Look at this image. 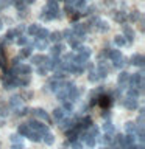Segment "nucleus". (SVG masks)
Masks as SVG:
<instances>
[{
	"mask_svg": "<svg viewBox=\"0 0 145 149\" xmlns=\"http://www.w3.org/2000/svg\"><path fill=\"white\" fill-rule=\"evenodd\" d=\"M14 42H16L17 45H22V47H23V45H27V42H28V39H27V37H23L22 34H19V36L16 37V40H14Z\"/></svg>",
	"mask_w": 145,
	"mask_h": 149,
	"instance_id": "58836bf2",
	"label": "nucleus"
},
{
	"mask_svg": "<svg viewBox=\"0 0 145 149\" xmlns=\"http://www.w3.org/2000/svg\"><path fill=\"white\" fill-rule=\"evenodd\" d=\"M2 26H3V23H2V20H0V30H2Z\"/></svg>",
	"mask_w": 145,
	"mask_h": 149,
	"instance_id": "603ef678",
	"label": "nucleus"
},
{
	"mask_svg": "<svg viewBox=\"0 0 145 149\" xmlns=\"http://www.w3.org/2000/svg\"><path fill=\"white\" fill-rule=\"evenodd\" d=\"M128 78H130V73L128 72H120L119 78H117V81H119V88H126L128 86Z\"/></svg>",
	"mask_w": 145,
	"mask_h": 149,
	"instance_id": "1a4fd4ad",
	"label": "nucleus"
},
{
	"mask_svg": "<svg viewBox=\"0 0 145 149\" xmlns=\"http://www.w3.org/2000/svg\"><path fill=\"white\" fill-rule=\"evenodd\" d=\"M114 44L117 45V47H123V45H126V44H128V42H126V39H125V37H123V34H119V36H115L114 37Z\"/></svg>",
	"mask_w": 145,
	"mask_h": 149,
	"instance_id": "473e14b6",
	"label": "nucleus"
},
{
	"mask_svg": "<svg viewBox=\"0 0 145 149\" xmlns=\"http://www.w3.org/2000/svg\"><path fill=\"white\" fill-rule=\"evenodd\" d=\"M97 104L101 109H109L112 104V96H109L108 93H98L97 95Z\"/></svg>",
	"mask_w": 145,
	"mask_h": 149,
	"instance_id": "7ed1b4c3",
	"label": "nucleus"
},
{
	"mask_svg": "<svg viewBox=\"0 0 145 149\" xmlns=\"http://www.w3.org/2000/svg\"><path fill=\"white\" fill-rule=\"evenodd\" d=\"M0 67H2L3 70H8V67H6V59H5V53L0 54Z\"/></svg>",
	"mask_w": 145,
	"mask_h": 149,
	"instance_id": "37998d69",
	"label": "nucleus"
},
{
	"mask_svg": "<svg viewBox=\"0 0 145 149\" xmlns=\"http://www.w3.org/2000/svg\"><path fill=\"white\" fill-rule=\"evenodd\" d=\"M47 39H50L51 42H61V39H63V34H61V31H53V33H50L49 37Z\"/></svg>",
	"mask_w": 145,
	"mask_h": 149,
	"instance_id": "b1692460",
	"label": "nucleus"
},
{
	"mask_svg": "<svg viewBox=\"0 0 145 149\" xmlns=\"http://www.w3.org/2000/svg\"><path fill=\"white\" fill-rule=\"evenodd\" d=\"M25 30H27V28H25V25H19V26H17V28H16V30H14V31H16L17 34H22V33L25 31Z\"/></svg>",
	"mask_w": 145,
	"mask_h": 149,
	"instance_id": "49530a36",
	"label": "nucleus"
},
{
	"mask_svg": "<svg viewBox=\"0 0 145 149\" xmlns=\"http://www.w3.org/2000/svg\"><path fill=\"white\" fill-rule=\"evenodd\" d=\"M3 84H5V88H14L17 87L16 84V76H11V74H6L3 79Z\"/></svg>",
	"mask_w": 145,
	"mask_h": 149,
	"instance_id": "2eb2a0df",
	"label": "nucleus"
},
{
	"mask_svg": "<svg viewBox=\"0 0 145 149\" xmlns=\"http://www.w3.org/2000/svg\"><path fill=\"white\" fill-rule=\"evenodd\" d=\"M112 140H114V134L105 132V135H103V138H101V141L105 143V144H108V146H111V144H112Z\"/></svg>",
	"mask_w": 145,
	"mask_h": 149,
	"instance_id": "2f4dec72",
	"label": "nucleus"
},
{
	"mask_svg": "<svg viewBox=\"0 0 145 149\" xmlns=\"http://www.w3.org/2000/svg\"><path fill=\"white\" fill-rule=\"evenodd\" d=\"M30 56H31V48L23 45V48H20V53H19V58L25 59V58H30Z\"/></svg>",
	"mask_w": 145,
	"mask_h": 149,
	"instance_id": "bb28decb",
	"label": "nucleus"
},
{
	"mask_svg": "<svg viewBox=\"0 0 145 149\" xmlns=\"http://www.w3.org/2000/svg\"><path fill=\"white\" fill-rule=\"evenodd\" d=\"M87 25L91 28H95V31H100V33H105V31L109 30V25H108L105 20H101L100 17H92Z\"/></svg>",
	"mask_w": 145,
	"mask_h": 149,
	"instance_id": "f03ea898",
	"label": "nucleus"
},
{
	"mask_svg": "<svg viewBox=\"0 0 145 149\" xmlns=\"http://www.w3.org/2000/svg\"><path fill=\"white\" fill-rule=\"evenodd\" d=\"M33 2H34V0H25V3L28 5V3H33Z\"/></svg>",
	"mask_w": 145,
	"mask_h": 149,
	"instance_id": "09e8293b",
	"label": "nucleus"
},
{
	"mask_svg": "<svg viewBox=\"0 0 145 149\" xmlns=\"http://www.w3.org/2000/svg\"><path fill=\"white\" fill-rule=\"evenodd\" d=\"M49 34H50V31L47 30V28H41V26H39V30H37V33H36V36H34V37H41V39H47V37H49Z\"/></svg>",
	"mask_w": 145,
	"mask_h": 149,
	"instance_id": "c85d7f7f",
	"label": "nucleus"
},
{
	"mask_svg": "<svg viewBox=\"0 0 145 149\" xmlns=\"http://www.w3.org/2000/svg\"><path fill=\"white\" fill-rule=\"evenodd\" d=\"M9 138H11V141H13V143H22V137H20L19 134H13Z\"/></svg>",
	"mask_w": 145,
	"mask_h": 149,
	"instance_id": "c03bdc74",
	"label": "nucleus"
},
{
	"mask_svg": "<svg viewBox=\"0 0 145 149\" xmlns=\"http://www.w3.org/2000/svg\"><path fill=\"white\" fill-rule=\"evenodd\" d=\"M126 96H130V98H134V100H139V96H140V92H139V88L130 87L128 90H126Z\"/></svg>",
	"mask_w": 145,
	"mask_h": 149,
	"instance_id": "4be33fe9",
	"label": "nucleus"
},
{
	"mask_svg": "<svg viewBox=\"0 0 145 149\" xmlns=\"http://www.w3.org/2000/svg\"><path fill=\"white\" fill-rule=\"evenodd\" d=\"M37 30H39V25H36V23H33V25H30V26L27 28L28 34H30V36H33V37L36 36V33H37Z\"/></svg>",
	"mask_w": 145,
	"mask_h": 149,
	"instance_id": "e433bc0d",
	"label": "nucleus"
},
{
	"mask_svg": "<svg viewBox=\"0 0 145 149\" xmlns=\"http://www.w3.org/2000/svg\"><path fill=\"white\" fill-rule=\"evenodd\" d=\"M28 126H30V129L39 132L41 135L45 134V132H49V124H44V123H41V121H36L34 120V121H31V123H28Z\"/></svg>",
	"mask_w": 145,
	"mask_h": 149,
	"instance_id": "39448f33",
	"label": "nucleus"
},
{
	"mask_svg": "<svg viewBox=\"0 0 145 149\" xmlns=\"http://www.w3.org/2000/svg\"><path fill=\"white\" fill-rule=\"evenodd\" d=\"M100 149H111V148H109V146H108V148H106V146H103V148H100Z\"/></svg>",
	"mask_w": 145,
	"mask_h": 149,
	"instance_id": "3c124183",
	"label": "nucleus"
},
{
	"mask_svg": "<svg viewBox=\"0 0 145 149\" xmlns=\"http://www.w3.org/2000/svg\"><path fill=\"white\" fill-rule=\"evenodd\" d=\"M123 25V37L126 39V42H133L134 40V31H133V28L128 26V25H125V23H122Z\"/></svg>",
	"mask_w": 145,
	"mask_h": 149,
	"instance_id": "f8f14e48",
	"label": "nucleus"
},
{
	"mask_svg": "<svg viewBox=\"0 0 145 149\" xmlns=\"http://www.w3.org/2000/svg\"><path fill=\"white\" fill-rule=\"evenodd\" d=\"M63 50H64V45L59 44V42H56V44L50 48V56H53V58H59V56L63 54Z\"/></svg>",
	"mask_w": 145,
	"mask_h": 149,
	"instance_id": "9d476101",
	"label": "nucleus"
},
{
	"mask_svg": "<svg viewBox=\"0 0 145 149\" xmlns=\"http://www.w3.org/2000/svg\"><path fill=\"white\" fill-rule=\"evenodd\" d=\"M9 3H13L16 6L17 11H22V9H27V3L25 0H9Z\"/></svg>",
	"mask_w": 145,
	"mask_h": 149,
	"instance_id": "412c9836",
	"label": "nucleus"
},
{
	"mask_svg": "<svg viewBox=\"0 0 145 149\" xmlns=\"http://www.w3.org/2000/svg\"><path fill=\"white\" fill-rule=\"evenodd\" d=\"M103 130L108 132V134H114V124L111 123V120L105 121V124H103Z\"/></svg>",
	"mask_w": 145,
	"mask_h": 149,
	"instance_id": "72a5a7b5",
	"label": "nucleus"
},
{
	"mask_svg": "<svg viewBox=\"0 0 145 149\" xmlns=\"http://www.w3.org/2000/svg\"><path fill=\"white\" fill-rule=\"evenodd\" d=\"M123 143H125V148H131V146L136 143V135H134V134H126V135H123Z\"/></svg>",
	"mask_w": 145,
	"mask_h": 149,
	"instance_id": "a211bd4d",
	"label": "nucleus"
},
{
	"mask_svg": "<svg viewBox=\"0 0 145 149\" xmlns=\"http://www.w3.org/2000/svg\"><path fill=\"white\" fill-rule=\"evenodd\" d=\"M33 47H34L36 50H47V47H49V40H47V39H41V37H34V39H33Z\"/></svg>",
	"mask_w": 145,
	"mask_h": 149,
	"instance_id": "6e6552de",
	"label": "nucleus"
},
{
	"mask_svg": "<svg viewBox=\"0 0 145 149\" xmlns=\"http://www.w3.org/2000/svg\"><path fill=\"white\" fill-rule=\"evenodd\" d=\"M126 19H128V20H131V22H137L139 19H140V13L137 11V9H134V11H131L128 16H126Z\"/></svg>",
	"mask_w": 145,
	"mask_h": 149,
	"instance_id": "7c9ffc66",
	"label": "nucleus"
},
{
	"mask_svg": "<svg viewBox=\"0 0 145 149\" xmlns=\"http://www.w3.org/2000/svg\"><path fill=\"white\" fill-rule=\"evenodd\" d=\"M128 86L130 87H134V88H142L144 87V73L139 72V73H133L130 74L128 78Z\"/></svg>",
	"mask_w": 145,
	"mask_h": 149,
	"instance_id": "f257e3e1",
	"label": "nucleus"
},
{
	"mask_svg": "<svg viewBox=\"0 0 145 149\" xmlns=\"http://www.w3.org/2000/svg\"><path fill=\"white\" fill-rule=\"evenodd\" d=\"M14 70H16V73H23V74H30L31 73V67L28 64H16L14 65Z\"/></svg>",
	"mask_w": 145,
	"mask_h": 149,
	"instance_id": "ddd939ff",
	"label": "nucleus"
},
{
	"mask_svg": "<svg viewBox=\"0 0 145 149\" xmlns=\"http://www.w3.org/2000/svg\"><path fill=\"white\" fill-rule=\"evenodd\" d=\"M64 116H65V112L63 110V107H58V109L53 110V120L59 121V120H63Z\"/></svg>",
	"mask_w": 145,
	"mask_h": 149,
	"instance_id": "393cba45",
	"label": "nucleus"
},
{
	"mask_svg": "<svg viewBox=\"0 0 145 149\" xmlns=\"http://www.w3.org/2000/svg\"><path fill=\"white\" fill-rule=\"evenodd\" d=\"M63 110L65 112V113H72V110H73V104H72V101H69V100L63 101Z\"/></svg>",
	"mask_w": 145,
	"mask_h": 149,
	"instance_id": "c756f323",
	"label": "nucleus"
},
{
	"mask_svg": "<svg viewBox=\"0 0 145 149\" xmlns=\"http://www.w3.org/2000/svg\"><path fill=\"white\" fill-rule=\"evenodd\" d=\"M56 2H61V0H56ZM64 2H65V0H64Z\"/></svg>",
	"mask_w": 145,
	"mask_h": 149,
	"instance_id": "864d4df0",
	"label": "nucleus"
},
{
	"mask_svg": "<svg viewBox=\"0 0 145 149\" xmlns=\"http://www.w3.org/2000/svg\"><path fill=\"white\" fill-rule=\"evenodd\" d=\"M22 98L23 101H28V100H31L33 98V92H30V90H20V95H19Z\"/></svg>",
	"mask_w": 145,
	"mask_h": 149,
	"instance_id": "c9c22d12",
	"label": "nucleus"
},
{
	"mask_svg": "<svg viewBox=\"0 0 145 149\" xmlns=\"http://www.w3.org/2000/svg\"><path fill=\"white\" fill-rule=\"evenodd\" d=\"M30 81H31L30 74H23V73L16 74V84H17V87H27L28 84H30Z\"/></svg>",
	"mask_w": 145,
	"mask_h": 149,
	"instance_id": "423d86ee",
	"label": "nucleus"
},
{
	"mask_svg": "<svg viewBox=\"0 0 145 149\" xmlns=\"http://www.w3.org/2000/svg\"><path fill=\"white\" fill-rule=\"evenodd\" d=\"M98 79H100V76H98L97 70H95V68L89 70V81H91V82H97Z\"/></svg>",
	"mask_w": 145,
	"mask_h": 149,
	"instance_id": "f704fd0d",
	"label": "nucleus"
},
{
	"mask_svg": "<svg viewBox=\"0 0 145 149\" xmlns=\"http://www.w3.org/2000/svg\"><path fill=\"white\" fill-rule=\"evenodd\" d=\"M112 17H114V20L119 22V23L126 22V13H123V11H112Z\"/></svg>",
	"mask_w": 145,
	"mask_h": 149,
	"instance_id": "dca6fc26",
	"label": "nucleus"
},
{
	"mask_svg": "<svg viewBox=\"0 0 145 149\" xmlns=\"http://www.w3.org/2000/svg\"><path fill=\"white\" fill-rule=\"evenodd\" d=\"M144 62H145L144 56H142V54H139V53L133 54V56H131V59H130V64L136 65V67H144Z\"/></svg>",
	"mask_w": 145,
	"mask_h": 149,
	"instance_id": "9b49d317",
	"label": "nucleus"
},
{
	"mask_svg": "<svg viewBox=\"0 0 145 149\" xmlns=\"http://www.w3.org/2000/svg\"><path fill=\"white\" fill-rule=\"evenodd\" d=\"M30 132V126L28 124H19L17 127V134L20 135V137H27V134Z\"/></svg>",
	"mask_w": 145,
	"mask_h": 149,
	"instance_id": "a878e982",
	"label": "nucleus"
},
{
	"mask_svg": "<svg viewBox=\"0 0 145 149\" xmlns=\"http://www.w3.org/2000/svg\"><path fill=\"white\" fill-rule=\"evenodd\" d=\"M122 104H123L125 109H128V110H136V109H139V104H137V100H134V98H130V96H126L123 101H122Z\"/></svg>",
	"mask_w": 145,
	"mask_h": 149,
	"instance_id": "0eeeda50",
	"label": "nucleus"
},
{
	"mask_svg": "<svg viewBox=\"0 0 145 149\" xmlns=\"http://www.w3.org/2000/svg\"><path fill=\"white\" fill-rule=\"evenodd\" d=\"M2 53H5V51H3V47L0 45V54H2Z\"/></svg>",
	"mask_w": 145,
	"mask_h": 149,
	"instance_id": "8fccbe9b",
	"label": "nucleus"
},
{
	"mask_svg": "<svg viewBox=\"0 0 145 149\" xmlns=\"http://www.w3.org/2000/svg\"><path fill=\"white\" fill-rule=\"evenodd\" d=\"M44 58H45L44 54H34V56L31 54V56H30L33 65H42V62H44Z\"/></svg>",
	"mask_w": 145,
	"mask_h": 149,
	"instance_id": "5701e85b",
	"label": "nucleus"
},
{
	"mask_svg": "<svg viewBox=\"0 0 145 149\" xmlns=\"http://www.w3.org/2000/svg\"><path fill=\"white\" fill-rule=\"evenodd\" d=\"M80 17H81V13H75V11H73L72 14H69V19H70L72 22H77Z\"/></svg>",
	"mask_w": 145,
	"mask_h": 149,
	"instance_id": "79ce46f5",
	"label": "nucleus"
},
{
	"mask_svg": "<svg viewBox=\"0 0 145 149\" xmlns=\"http://www.w3.org/2000/svg\"><path fill=\"white\" fill-rule=\"evenodd\" d=\"M30 112H31V115L34 116V118H39L41 121H44L45 124H51V118H50V115L47 113V112H45L44 109H39V107H37V109H31Z\"/></svg>",
	"mask_w": 145,
	"mask_h": 149,
	"instance_id": "20e7f679",
	"label": "nucleus"
},
{
	"mask_svg": "<svg viewBox=\"0 0 145 149\" xmlns=\"http://www.w3.org/2000/svg\"><path fill=\"white\" fill-rule=\"evenodd\" d=\"M41 19H42V20H53V19H51V16H50V14L45 11V9L42 11V14H41Z\"/></svg>",
	"mask_w": 145,
	"mask_h": 149,
	"instance_id": "a18cd8bd",
	"label": "nucleus"
},
{
	"mask_svg": "<svg viewBox=\"0 0 145 149\" xmlns=\"http://www.w3.org/2000/svg\"><path fill=\"white\" fill-rule=\"evenodd\" d=\"M17 115L19 116H25V115H28L30 113V109H28V107H25V106H20V107H17Z\"/></svg>",
	"mask_w": 145,
	"mask_h": 149,
	"instance_id": "4c0bfd02",
	"label": "nucleus"
},
{
	"mask_svg": "<svg viewBox=\"0 0 145 149\" xmlns=\"http://www.w3.org/2000/svg\"><path fill=\"white\" fill-rule=\"evenodd\" d=\"M8 106L11 107V109H14V110H16L17 107H20V106H22V98L19 96V95H14V96H11V98H9V102H8Z\"/></svg>",
	"mask_w": 145,
	"mask_h": 149,
	"instance_id": "4468645a",
	"label": "nucleus"
},
{
	"mask_svg": "<svg viewBox=\"0 0 145 149\" xmlns=\"http://www.w3.org/2000/svg\"><path fill=\"white\" fill-rule=\"evenodd\" d=\"M47 73H49V70H47L44 65H37V74H41V76H45Z\"/></svg>",
	"mask_w": 145,
	"mask_h": 149,
	"instance_id": "a19ab883",
	"label": "nucleus"
},
{
	"mask_svg": "<svg viewBox=\"0 0 145 149\" xmlns=\"http://www.w3.org/2000/svg\"><path fill=\"white\" fill-rule=\"evenodd\" d=\"M19 34L14 30H9L6 34H5V42H6V44H11V42H14L16 40V37H17Z\"/></svg>",
	"mask_w": 145,
	"mask_h": 149,
	"instance_id": "aec40b11",
	"label": "nucleus"
},
{
	"mask_svg": "<svg viewBox=\"0 0 145 149\" xmlns=\"http://www.w3.org/2000/svg\"><path fill=\"white\" fill-rule=\"evenodd\" d=\"M11 149H23V143H13Z\"/></svg>",
	"mask_w": 145,
	"mask_h": 149,
	"instance_id": "de8ad7c7",
	"label": "nucleus"
},
{
	"mask_svg": "<svg viewBox=\"0 0 145 149\" xmlns=\"http://www.w3.org/2000/svg\"><path fill=\"white\" fill-rule=\"evenodd\" d=\"M70 146H72V149H83V141L81 140H75V141L70 143Z\"/></svg>",
	"mask_w": 145,
	"mask_h": 149,
	"instance_id": "ea45409f",
	"label": "nucleus"
},
{
	"mask_svg": "<svg viewBox=\"0 0 145 149\" xmlns=\"http://www.w3.org/2000/svg\"><path fill=\"white\" fill-rule=\"evenodd\" d=\"M27 137H28V140H31V141H34V143L42 141V135L39 132H36V130H33V129H30V132L27 134Z\"/></svg>",
	"mask_w": 145,
	"mask_h": 149,
	"instance_id": "f3484780",
	"label": "nucleus"
},
{
	"mask_svg": "<svg viewBox=\"0 0 145 149\" xmlns=\"http://www.w3.org/2000/svg\"><path fill=\"white\" fill-rule=\"evenodd\" d=\"M136 129H137V124H136L134 121H128V123L125 124L126 134H134V132H136Z\"/></svg>",
	"mask_w": 145,
	"mask_h": 149,
	"instance_id": "cd10ccee",
	"label": "nucleus"
},
{
	"mask_svg": "<svg viewBox=\"0 0 145 149\" xmlns=\"http://www.w3.org/2000/svg\"><path fill=\"white\" fill-rule=\"evenodd\" d=\"M42 141H44L47 146H51V144L55 143V137H53V134L50 132H45V134H42Z\"/></svg>",
	"mask_w": 145,
	"mask_h": 149,
	"instance_id": "6ab92c4d",
	"label": "nucleus"
}]
</instances>
